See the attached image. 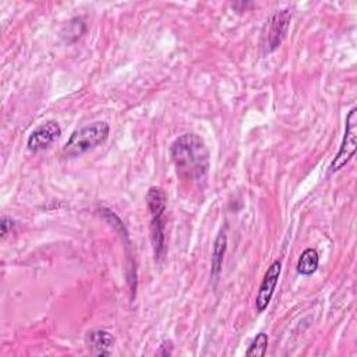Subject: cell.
<instances>
[{
	"instance_id": "1",
	"label": "cell",
	"mask_w": 357,
	"mask_h": 357,
	"mask_svg": "<svg viewBox=\"0 0 357 357\" xmlns=\"http://www.w3.org/2000/svg\"><path fill=\"white\" fill-rule=\"evenodd\" d=\"M177 174L185 180L202 178L209 167V152L204 139L192 132L176 138L170 146Z\"/></svg>"
},
{
	"instance_id": "2",
	"label": "cell",
	"mask_w": 357,
	"mask_h": 357,
	"mask_svg": "<svg viewBox=\"0 0 357 357\" xmlns=\"http://www.w3.org/2000/svg\"><path fill=\"white\" fill-rule=\"evenodd\" d=\"M110 132L106 121H95L79 130H75L63 146L64 156H79L98 145L103 144Z\"/></svg>"
},
{
	"instance_id": "3",
	"label": "cell",
	"mask_w": 357,
	"mask_h": 357,
	"mask_svg": "<svg viewBox=\"0 0 357 357\" xmlns=\"http://www.w3.org/2000/svg\"><path fill=\"white\" fill-rule=\"evenodd\" d=\"M290 21H291V10L290 8L276 10L268 18L265 31H264V40H262L265 53H271L280 46V43L283 42V39L287 33Z\"/></svg>"
},
{
	"instance_id": "4",
	"label": "cell",
	"mask_w": 357,
	"mask_h": 357,
	"mask_svg": "<svg viewBox=\"0 0 357 357\" xmlns=\"http://www.w3.org/2000/svg\"><path fill=\"white\" fill-rule=\"evenodd\" d=\"M356 149H357V109L353 107L346 117L344 135H343L339 152L336 153L335 159L329 166V173L339 172L344 165H347L354 156Z\"/></svg>"
},
{
	"instance_id": "5",
	"label": "cell",
	"mask_w": 357,
	"mask_h": 357,
	"mask_svg": "<svg viewBox=\"0 0 357 357\" xmlns=\"http://www.w3.org/2000/svg\"><path fill=\"white\" fill-rule=\"evenodd\" d=\"M61 134V128L57 121L49 120L39 124L33 131L29 134L26 145L31 152H39L49 148Z\"/></svg>"
},
{
	"instance_id": "6",
	"label": "cell",
	"mask_w": 357,
	"mask_h": 357,
	"mask_svg": "<svg viewBox=\"0 0 357 357\" xmlns=\"http://www.w3.org/2000/svg\"><path fill=\"white\" fill-rule=\"evenodd\" d=\"M280 271H282V264H280V261L276 259L269 265L268 271L265 272V276L261 282L259 290L255 297V307H257L258 312L265 311L266 307L269 305L273 291H275V287L278 284L279 276H280Z\"/></svg>"
},
{
	"instance_id": "7",
	"label": "cell",
	"mask_w": 357,
	"mask_h": 357,
	"mask_svg": "<svg viewBox=\"0 0 357 357\" xmlns=\"http://www.w3.org/2000/svg\"><path fill=\"white\" fill-rule=\"evenodd\" d=\"M165 213L151 215V243L153 255L158 262H162L166 257V237H165Z\"/></svg>"
},
{
	"instance_id": "8",
	"label": "cell",
	"mask_w": 357,
	"mask_h": 357,
	"mask_svg": "<svg viewBox=\"0 0 357 357\" xmlns=\"http://www.w3.org/2000/svg\"><path fill=\"white\" fill-rule=\"evenodd\" d=\"M85 344L95 356H109L114 337L105 329H92L85 335Z\"/></svg>"
},
{
	"instance_id": "9",
	"label": "cell",
	"mask_w": 357,
	"mask_h": 357,
	"mask_svg": "<svg viewBox=\"0 0 357 357\" xmlns=\"http://www.w3.org/2000/svg\"><path fill=\"white\" fill-rule=\"evenodd\" d=\"M227 247V237L225 231H220L213 243V250H212V262H211V276L216 279L222 271L223 265V257L226 252Z\"/></svg>"
},
{
	"instance_id": "10",
	"label": "cell",
	"mask_w": 357,
	"mask_h": 357,
	"mask_svg": "<svg viewBox=\"0 0 357 357\" xmlns=\"http://www.w3.org/2000/svg\"><path fill=\"white\" fill-rule=\"evenodd\" d=\"M319 265V255L315 248H305L298 261H297V272L303 276H311Z\"/></svg>"
},
{
	"instance_id": "11",
	"label": "cell",
	"mask_w": 357,
	"mask_h": 357,
	"mask_svg": "<svg viewBox=\"0 0 357 357\" xmlns=\"http://www.w3.org/2000/svg\"><path fill=\"white\" fill-rule=\"evenodd\" d=\"M145 199H146V206H148V211L151 212V215L165 213L167 197L162 188L151 187L146 192Z\"/></svg>"
},
{
	"instance_id": "12",
	"label": "cell",
	"mask_w": 357,
	"mask_h": 357,
	"mask_svg": "<svg viewBox=\"0 0 357 357\" xmlns=\"http://www.w3.org/2000/svg\"><path fill=\"white\" fill-rule=\"evenodd\" d=\"M266 349H268V335L265 332H259L252 339L248 349L245 350V356H248V357H262V356H265Z\"/></svg>"
},
{
	"instance_id": "13",
	"label": "cell",
	"mask_w": 357,
	"mask_h": 357,
	"mask_svg": "<svg viewBox=\"0 0 357 357\" xmlns=\"http://www.w3.org/2000/svg\"><path fill=\"white\" fill-rule=\"evenodd\" d=\"M0 226H1V237L4 238V237L11 231V229H13V226H14V222H13L11 218L3 215V216H1V223H0Z\"/></svg>"
},
{
	"instance_id": "14",
	"label": "cell",
	"mask_w": 357,
	"mask_h": 357,
	"mask_svg": "<svg viewBox=\"0 0 357 357\" xmlns=\"http://www.w3.org/2000/svg\"><path fill=\"white\" fill-rule=\"evenodd\" d=\"M172 351H173V343L170 340H165L159 346V350L156 351V354H159V356H170Z\"/></svg>"
}]
</instances>
